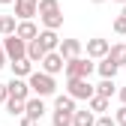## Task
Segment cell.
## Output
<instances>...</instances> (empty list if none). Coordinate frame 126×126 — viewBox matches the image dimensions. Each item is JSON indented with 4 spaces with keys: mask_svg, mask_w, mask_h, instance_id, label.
Masks as SVG:
<instances>
[{
    "mask_svg": "<svg viewBox=\"0 0 126 126\" xmlns=\"http://www.w3.org/2000/svg\"><path fill=\"white\" fill-rule=\"evenodd\" d=\"M66 96L69 99H90L93 96V84H90V78H66Z\"/></svg>",
    "mask_w": 126,
    "mask_h": 126,
    "instance_id": "4",
    "label": "cell"
},
{
    "mask_svg": "<svg viewBox=\"0 0 126 126\" xmlns=\"http://www.w3.org/2000/svg\"><path fill=\"white\" fill-rule=\"evenodd\" d=\"M120 15H123V18H126V3H123V9H120Z\"/></svg>",
    "mask_w": 126,
    "mask_h": 126,
    "instance_id": "33",
    "label": "cell"
},
{
    "mask_svg": "<svg viewBox=\"0 0 126 126\" xmlns=\"http://www.w3.org/2000/svg\"><path fill=\"white\" fill-rule=\"evenodd\" d=\"M114 123L117 126H126V105H120L117 111H114Z\"/></svg>",
    "mask_w": 126,
    "mask_h": 126,
    "instance_id": "26",
    "label": "cell"
},
{
    "mask_svg": "<svg viewBox=\"0 0 126 126\" xmlns=\"http://www.w3.org/2000/svg\"><path fill=\"white\" fill-rule=\"evenodd\" d=\"M36 42L42 45V51L48 54V51H57V45H60V36L54 33V30H39V36H36Z\"/></svg>",
    "mask_w": 126,
    "mask_h": 126,
    "instance_id": "13",
    "label": "cell"
},
{
    "mask_svg": "<svg viewBox=\"0 0 126 126\" xmlns=\"http://www.w3.org/2000/svg\"><path fill=\"white\" fill-rule=\"evenodd\" d=\"M105 57L111 60L117 69H120V66H126V42H114L111 48H108V54H105Z\"/></svg>",
    "mask_w": 126,
    "mask_h": 126,
    "instance_id": "14",
    "label": "cell"
},
{
    "mask_svg": "<svg viewBox=\"0 0 126 126\" xmlns=\"http://www.w3.org/2000/svg\"><path fill=\"white\" fill-rule=\"evenodd\" d=\"M15 36H18L21 42H33V39L39 36L36 21H18V27H15Z\"/></svg>",
    "mask_w": 126,
    "mask_h": 126,
    "instance_id": "12",
    "label": "cell"
},
{
    "mask_svg": "<svg viewBox=\"0 0 126 126\" xmlns=\"http://www.w3.org/2000/svg\"><path fill=\"white\" fill-rule=\"evenodd\" d=\"M54 111H66V114H75V99H69L66 93H60V96H54Z\"/></svg>",
    "mask_w": 126,
    "mask_h": 126,
    "instance_id": "19",
    "label": "cell"
},
{
    "mask_svg": "<svg viewBox=\"0 0 126 126\" xmlns=\"http://www.w3.org/2000/svg\"><path fill=\"white\" fill-rule=\"evenodd\" d=\"M6 99H9V90H6L3 81H0V102H6Z\"/></svg>",
    "mask_w": 126,
    "mask_h": 126,
    "instance_id": "28",
    "label": "cell"
},
{
    "mask_svg": "<svg viewBox=\"0 0 126 126\" xmlns=\"http://www.w3.org/2000/svg\"><path fill=\"white\" fill-rule=\"evenodd\" d=\"M18 126H39V123H33V120H27V117H21V123Z\"/></svg>",
    "mask_w": 126,
    "mask_h": 126,
    "instance_id": "31",
    "label": "cell"
},
{
    "mask_svg": "<svg viewBox=\"0 0 126 126\" xmlns=\"http://www.w3.org/2000/svg\"><path fill=\"white\" fill-rule=\"evenodd\" d=\"M93 93H96V96H102V99H111L114 93H117V87H114V81H108V78H102L99 84H93Z\"/></svg>",
    "mask_w": 126,
    "mask_h": 126,
    "instance_id": "18",
    "label": "cell"
},
{
    "mask_svg": "<svg viewBox=\"0 0 126 126\" xmlns=\"http://www.w3.org/2000/svg\"><path fill=\"white\" fill-rule=\"evenodd\" d=\"M63 72H66V78H90L96 72V63L90 57H72V60H66Z\"/></svg>",
    "mask_w": 126,
    "mask_h": 126,
    "instance_id": "3",
    "label": "cell"
},
{
    "mask_svg": "<svg viewBox=\"0 0 126 126\" xmlns=\"http://www.w3.org/2000/svg\"><path fill=\"white\" fill-rule=\"evenodd\" d=\"M108 105H111V99H102V96L93 93V96L87 99V111H93L96 117H102V114H108Z\"/></svg>",
    "mask_w": 126,
    "mask_h": 126,
    "instance_id": "16",
    "label": "cell"
},
{
    "mask_svg": "<svg viewBox=\"0 0 126 126\" xmlns=\"http://www.w3.org/2000/svg\"><path fill=\"white\" fill-rule=\"evenodd\" d=\"M39 0H15V21H33Z\"/></svg>",
    "mask_w": 126,
    "mask_h": 126,
    "instance_id": "10",
    "label": "cell"
},
{
    "mask_svg": "<svg viewBox=\"0 0 126 126\" xmlns=\"http://www.w3.org/2000/svg\"><path fill=\"white\" fill-rule=\"evenodd\" d=\"M0 42H3V54H6V60H9V63L24 60V57H27V42H21L15 33H12V36H3Z\"/></svg>",
    "mask_w": 126,
    "mask_h": 126,
    "instance_id": "5",
    "label": "cell"
},
{
    "mask_svg": "<svg viewBox=\"0 0 126 126\" xmlns=\"http://www.w3.org/2000/svg\"><path fill=\"white\" fill-rule=\"evenodd\" d=\"M6 3H15V0H0V6H6Z\"/></svg>",
    "mask_w": 126,
    "mask_h": 126,
    "instance_id": "32",
    "label": "cell"
},
{
    "mask_svg": "<svg viewBox=\"0 0 126 126\" xmlns=\"http://www.w3.org/2000/svg\"><path fill=\"white\" fill-rule=\"evenodd\" d=\"M6 66V54H3V42H0V69Z\"/></svg>",
    "mask_w": 126,
    "mask_h": 126,
    "instance_id": "29",
    "label": "cell"
},
{
    "mask_svg": "<svg viewBox=\"0 0 126 126\" xmlns=\"http://www.w3.org/2000/svg\"><path fill=\"white\" fill-rule=\"evenodd\" d=\"M18 21H15V15H0V36H12Z\"/></svg>",
    "mask_w": 126,
    "mask_h": 126,
    "instance_id": "22",
    "label": "cell"
},
{
    "mask_svg": "<svg viewBox=\"0 0 126 126\" xmlns=\"http://www.w3.org/2000/svg\"><path fill=\"white\" fill-rule=\"evenodd\" d=\"M93 123H96V114H93V111H87V108H84V111H75V114H72V126H93Z\"/></svg>",
    "mask_w": 126,
    "mask_h": 126,
    "instance_id": "21",
    "label": "cell"
},
{
    "mask_svg": "<svg viewBox=\"0 0 126 126\" xmlns=\"http://www.w3.org/2000/svg\"><path fill=\"white\" fill-rule=\"evenodd\" d=\"M36 15L42 21V30H57L63 27V12H60V3L57 0H39L36 3Z\"/></svg>",
    "mask_w": 126,
    "mask_h": 126,
    "instance_id": "1",
    "label": "cell"
},
{
    "mask_svg": "<svg viewBox=\"0 0 126 126\" xmlns=\"http://www.w3.org/2000/svg\"><path fill=\"white\" fill-rule=\"evenodd\" d=\"M42 57H45V51H42V45L33 39V42H27V60L33 63V66H39L42 63Z\"/></svg>",
    "mask_w": 126,
    "mask_h": 126,
    "instance_id": "20",
    "label": "cell"
},
{
    "mask_svg": "<svg viewBox=\"0 0 126 126\" xmlns=\"http://www.w3.org/2000/svg\"><path fill=\"white\" fill-rule=\"evenodd\" d=\"M117 96H120V102L126 105V87H120V90H117Z\"/></svg>",
    "mask_w": 126,
    "mask_h": 126,
    "instance_id": "30",
    "label": "cell"
},
{
    "mask_svg": "<svg viewBox=\"0 0 126 126\" xmlns=\"http://www.w3.org/2000/svg\"><path fill=\"white\" fill-rule=\"evenodd\" d=\"M90 3H105V0H90Z\"/></svg>",
    "mask_w": 126,
    "mask_h": 126,
    "instance_id": "34",
    "label": "cell"
},
{
    "mask_svg": "<svg viewBox=\"0 0 126 126\" xmlns=\"http://www.w3.org/2000/svg\"><path fill=\"white\" fill-rule=\"evenodd\" d=\"M96 72H99V78H108V81H114V75H117L120 69H117L108 57H102V60H96Z\"/></svg>",
    "mask_w": 126,
    "mask_h": 126,
    "instance_id": "17",
    "label": "cell"
},
{
    "mask_svg": "<svg viewBox=\"0 0 126 126\" xmlns=\"http://www.w3.org/2000/svg\"><path fill=\"white\" fill-rule=\"evenodd\" d=\"M108 48H111V42L108 39H102V36H93V39H87V57L96 63V60H102L105 54H108Z\"/></svg>",
    "mask_w": 126,
    "mask_h": 126,
    "instance_id": "7",
    "label": "cell"
},
{
    "mask_svg": "<svg viewBox=\"0 0 126 126\" xmlns=\"http://www.w3.org/2000/svg\"><path fill=\"white\" fill-rule=\"evenodd\" d=\"M114 3H120V6H123V3H126V0H114Z\"/></svg>",
    "mask_w": 126,
    "mask_h": 126,
    "instance_id": "35",
    "label": "cell"
},
{
    "mask_svg": "<svg viewBox=\"0 0 126 126\" xmlns=\"http://www.w3.org/2000/svg\"><path fill=\"white\" fill-rule=\"evenodd\" d=\"M57 54H60L63 60L81 57V39H60V45H57Z\"/></svg>",
    "mask_w": 126,
    "mask_h": 126,
    "instance_id": "11",
    "label": "cell"
},
{
    "mask_svg": "<svg viewBox=\"0 0 126 126\" xmlns=\"http://www.w3.org/2000/svg\"><path fill=\"white\" fill-rule=\"evenodd\" d=\"M51 123L54 126H72V114H66V111H51Z\"/></svg>",
    "mask_w": 126,
    "mask_h": 126,
    "instance_id": "24",
    "label": "cell"
},
{
    "mask_svg": "<svg viewBox=\"0 0 126 126\" xmlns=\"http://www.w3.org/2000/svg\"><path fill=\"white\" fill-rule=\"evenodd\" d=\"M93 126H117V123H114L111 114H102V117H96V123H93Z\"/></svg>",
    "mask_w": 126,
    "mask_h": 126,
    "instance_id": "27",
    "label": "cell"
},
{
    "mask_svg": "<svg viewBox=\"0 0 126 126\" xmlns=\"http://www.w3.org/2000/svg\"><path fill=\"white\" fill-rule=\"evenodd\" d=\"M9 66H12V78H24V81L30 78V72L36 69V66H33V63H30L27 57H24V60H15V63H9Z\"/></svg>",
    "mask_w": 126,
    "mask_h": 126,
    "instance_id": "15",
    "label": "cell"
},
{
    "mask_svg": "<svg viewBox=\"0 0 126 126\" xmlns=\"http://www.w3.org/2000/svg\"><path fill=\"white\" fill-rule=\"evenodd\" d=\"M24 117H27V120H33V123H39V120L45 117V99L30 96V99L24 102Z\"/></svg>",
    "mask_w": 126,
    "mask_h": 126,
    "instance_id": "9",
    "label": "cell"
},
{
    "mask_svg": "<svg viewBox=\"0 0 126 126\" xmlns=\"http://www.w3.org/2000/svg\"><path fill=\"white\" fill-rule=\"evenodd\" d=\"M63 66H66V60H63L57 51H48V54H45L42 57V63H39V72H45V75H60L63 72Z\"/></svg>",
    "mask_w": 126,
    "mask_h": 126,
    "instance_id": "6",
    "label": "cell"
},
{
    "mask_svg": "<svg viewBox=\"0 0 126 126\" xmlns=\"http://www.w3.org/2000/svg\"><path fill=\"white\" fill-rule=\"evenodd\" d=\"M6 90H9V99H18V102H27L30 99V87H27L24 78H9Z\"/></svg>",
    "mask_w": 126,
    "mask_h": 126,
    "instance_id": "8",
    "label": "cell"
},
{
    "mask_svg": "<svg viewBox=\"0 0 126 126\" xmlns=\"http://www.w3.org/2000/svg\"><path fill=\"white\" fill-rule=\"evenodd\" d=\"M114 33L126 36V18H123V15H117V18H114Z\"/></svg>",
    "mask_w": 126,
    "mask_h": 126,
    "instance_id": "25",
    "label": "cell"
},
{
    "mask_svg": "<svg viewBox=\"0 0 126 126\" xmlns=\"http://www.w3.org/2000/svg\"><path fill=\"white\" fill-rule=\"evenodd\" d=\"M27 87H30V96H39V99H45V96H54V93H57V81H54L51 75L39 72V69H33V72H30V78H27Z\"/></svg>",
    "mask_w": 126,
    "mask_h": 126,
    "instance_id": "2",
    "label": "cell"
},
{
    "mask_svg": "<svg viewBox=\"0 0 126 126\" xmlns=\"http://www.w3.org/2000/svg\"><path fill=\"white\" fill-rule=\"evenodd\" d=\"M3 105H6V111H9L12 117H24V102H18V99H6Z\"/></svg>",
    "mask_w": 126,
    "mask_h": 126,
    "instance_id": "23",
    "label": "cell"
}]
</instances>
